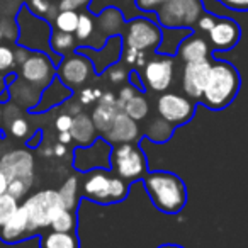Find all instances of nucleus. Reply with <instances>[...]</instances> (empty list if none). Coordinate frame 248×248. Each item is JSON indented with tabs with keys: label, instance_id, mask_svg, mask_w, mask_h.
Returning <instances> with one entry per match:
<instances>
[{
	"label": "nucleus",
	"instance_id": "17",
	"mask_svg": "<svg viewBox=\"0 0 248 248\" xmlns=\"http://www.w3.org/2000/svg\"><path fill=\"white\" fill-rule=\"evenodd\" d=\"M31 228H29V219L26 209L22 206H19V209L16 211V214L0 228V240L5 243H19V241L31 238Z\"/></svg>",
	"mask_w": 248,
	"mask_h": 248
},
{
	"label": "nucleus",
	"instance_id": "3",
	"mask_svg": "<svg viewBox=\"0 0 248 248\" xmlns=\"http://www.w3.org/2000/svg\"><path fill=\"white\" fill-rule=\"evenodd\" d=\"M128 192L129 184L117 175H109L106 170H95L83 182V196L99 204L121 202Z\"/></svg>",
	"mask_w": 248,
	"mask_h": 248
},
{
	"label": "nucleus",
	"instance_id": "9",
	"mask_svg": "<svg viewBox=\"0 0 248 248\" xmlns=\"http://www.w3.org/2000/svg\"><path fill=\"white\" fill-rule=\"evenodd\" d=\"M156 110H158V116L167 123H170L172 126H180L192 119L196 106L189 97L175 92H165L158 97Z\"/></svg>",
	"mask_w": 248,
	"mask_h": 248
},
{
	"label": "nucleus",
	"instance_id": "12",
	"mask_svg": "<svg viewBox=\"0 0 248 248\" xmlns=\"http://www.w3.org/2000/svg\"><path fill=\"white\" fill-rule=\"evenodd\" d=\"M0 170L5 173L7 180H28L32 182L34 177V160L26 150H14L0 158Z\"/></svg>",
	"mask_w": 248,
	"mask_h": 248
},
{
	"label": "nucleus",
	"instance_id": "45",
	"mask_svg": "<svg viewBox=\"0 0 248 248\" xmlns=\"http://www.w3.org/2000/svg\"><path fill=\"white\" fill-rule=\"evenodd\" d=\"M158 248H184V247H179V245H160Z\"/></svg>",
	"mask_w": 248,
	"mask_h": 248
},
{
	"label": "nucleus",
	"instance_id": "21",
	"mask_svg": "<svg viewBox=\"0 0 248 248\" xmlns=\"http://www.w3.org/2000/svg\"><path fill=\"white\" fill-rule=\"evenodd\" d=\"M68 87L63 85L60 80H56V82H51L48 87L45 89V92H43V97H41V102L43 106H38L36 107V110H45V109H49V107L56 106V104L63 102V100L68 97Z\"/></svg>",
	"mask_w": 248,
	"mask_h": 248
},
{
	"label": "nucleus",
	"instance_id": "11",
	"mask_svg": "<svg viewBox=\"0 0 248 248\" xmlns=\"http://www.w3.org/2000/svg\"><path fill=\"white\" fill-rule=\"evenodd\" d=\"M92 60L83 56L82 53H75L72 56H66L62 62L60 68L56 70V75H58V80L68 89H75V87H80L90 78L92 75Z\"/></svg>",
	"mask_w": 248,
	"mask_h": 248
},
{
	"label": "nucleus",
	"instance_id": "2",
	"mask_svg": "<svg viewBox=\"0 0 248 248\" xmlns=\"http://www.w3.org/2000/svg\"><path fill=\"white\" fill-rule=\"evenodd\" d=\"M240 90V73L231 63L216 62L211 63L209 78L201 97V102L213 110L228 107Z\"/></svg>",
	"mask_w": 248,
	"mask_h": 248
},
{
	"label": "nucleus",
	"instance_id": "10",
	"mask_svg": "<svg viewBox=\"0 0 248 248\" xmlns=\"http://www.w3.org/2000/svg\"><path fill=\"white\" fill-rule=\"evenodd\" d=\"M175 65L170 56H156L148 60L143 66V73H140L143 85L152 92H165L173 82Z\"/></svg>",
	"mask_w": 248,
	"mask_h": 248
},
{
	"label": "nucleus",
	"instance_id": "7",
	"mask_svg": "<svg viewBox=\"0 0 248 248\" xmlns=\"http://www.w3.org/2000/svg\"><path fill=\"white\" fill-rule=\"evenodd\" d=\"M162 39L163 34L160 26L146 17H136L126 26V48L146 53L150 49H158Z\"/></svg>",
	"mask_w": 248,
	"mask_h": 248
},
{
	"label": "nucleus",
	"instance_id": "31",
	"mask_svg": "<svg viewBox=\"0 0 248 248\" xmlns=\"http://www.w3.org/2000/svg\"><path fill=\"white\" fill-rule=\"evenodd\" d=\"M16 65V56L9 46H0V72H7Z\"/></svg>",
	"mask_w": 248,
	"mask_h": 248
},
{
	"label": "nucleus",
	"instance_id": "44",
	"mask_svg": "<svg viewBox=\"0 0 248 248\" xmlns=\"http://www.w3.org/2000/svg\"><path fill=\"white\" fill-rule=\"evenodd\" d=\"M66 145H62V143H58V145L53 148V153H55L56 156H63L66 153V148H65Z\"/></svg>",
	"mask_w": 248,
	"mask_h": 248
},
{
	"label": "nucleus",
	"instance_id": "36",
	"mask_svg": "<svg viewBox=\"0 0 248 248\" xmlns=\"http://www.w3.org/2000/svg\"><path fill=\"white\" fill-rule=\"evenodd\" d=\"M72 124H73V116L72 114H60L55 121V128L58 129V133L63 131H70L72 129Z\"/></svg>",
	"mask_w": 248,
	"mask_h": 248
},
{
	"label": "nucleus",
	"instance_id": "28",
	"mask_svg": "<svg viewBox=\"0 0 248 248\" xmlns=\"http://www.w3.org/2000/svg\"><path fill=\"white\" fill-rule=\"evenodd\" d=\"M17 209H19V201L16 197H12L7 192L0 196V228L14 216Z\"/></svg>",
	"mask_w": 248,
	"mask_h": 248
},
{
	"label": "nucleus",
	"instance_id": "23",
	"mask_svg": "<svg viewBox=\"0 0 248 248\" xmlns=\"http://www.w3.org/2000/svg\"><path fill=\"white\" fill-rule=\"evenodd\" d=\"M123 110L128 114L131 119L141 121V119H145V117L148 116L150 104H148V100H146L145 95H140V93H136V95H133L131 99H128L126 102L123 104Z\"/></svg>",
	"mask_w": 248,
	"mask_h": 248
},
{
	"label": "nucleus",
	"instance_id": "24",
	"mask_svg": "<svg viewBox=\"0 0 248 248\" xmlns=\"http://www.w3.org/2000/svg\"><path fill=\"white\" fill-rule=\"evenodd\" d=\"M49 46L55 53L58 55H68L70 51L75 49V38L70 32H63L56 29L55 32H51V38H49Z\"/></svg>",
	"mask_w": 248,
	"mask_h": 248
},
{
	"label": "nucleus",
	"instance_id": "19",
	"mask_svg": "<svg viewBox=\"0 0 248 248\" xmlns=\"http://www.w3.org/2000/svg\"><path fill=\"white\" fill-rule=\"evenodd\" d=\"M70 133H72L73 141H77L82 146H90V145H93V141H95V138H97V133L99 131H97V128L93 126L92 117L80 112L73 117V124H72Z\"/></svg>",
	"mask_w": 248,
	"mask_h": 248
},
{
	"label": "nucleus",
	"instance_id": "20",
	"mask_svg": "<svg viewBox=\"0 0 248 248\" xmlns=\"http://www.w3.org/2000/svg\"><path fill=\"white\" fill-rule=\"evenodd\" d=\"M41 248H80L78 236L75 233H60V231H49L43 234L39 240Z\"/></svg>",
	"mask_w": 248,
	"mask_h": 248
},
{
	"label": "nucleus",
	"instance_id": "30",
	"mask_svg": "<svg viewBox=\"0 0 248 248\" xmlns=\"http://www.w3.org/2000/svg\"><path fill=\"white\" fill-rule=\"evenodd\" d=\"M31 186L32 182H28V180H11L7 187V194H11L12 197H16L19 201L21 197H24L29 192Z\"/></svg>",
	"mask_w": 248,
	"mask_h": 248
},
{
	"label": "nucleus",
	"instance_id": "1",
	"mask_svg": "<svg viewBox=\"0 0 248 248\" xmlns=\"http://www.w3.org/2000/svg\"><path fill=\"white\" fill-rule=\"evenodd\" d=\"M145 189L156 209L177 214L187 202V189L179 175L170 172H150L143 177Z\"/></svg>",
	"mask_w": 248,
	"mask_h": 248
},
{
	"label": "nucleus",
	"instance_id": "42",
	"mask_svg": "<svg viewBox=\"0 0 248 248\" xmlns=\"http://www.w3.org/2000/svg\"><path fill=\"white\" fill-rule=\"evenodd\" d=\"M7 187H9V180H7V177H5V173L0 170V196L7 192Z\"/></svg>",
	"mask_w": 248,
	"mask_h": 248
},
{
	"label": "nucleus",
	"instance_id": "18",
	"mask_svg": "<svg viewBox=\"0 0 248 248\" xmlns=\"http://www.w3.org/2000/svg\"><path fill=\"white\" fill-rule=\"evenodd\" d=\"M177 55L184 60V63L202 62L209 58V45L204 38L190 34L184 38L177 46Z\"/></svg>",
	"mask_w": 248,
	"mask_h": 248
},
{
	"label": "nucleus",
	"instance_id": "29",
	"mask_svg": "<svg viewBox=\"0 0 248 248\" xmlns=\"http://www.w3.org/2000/svg\"><path fill=\"white\" fill-rule=\"evenodd\" d=\"M93 19L89 14H80L78 16V26L75 29V38L78 41H87L90 36L93 34Z\"/></svg>",
	"mask_w": 248,
	"mask_h": 248
},
{
	"label": "nucleus",
	"instance_id": "41",
	"mask_svg": "<svg viewBox=\"0 0 248 248\" xmlns=\"http://www.w3.org/2000/svg\"><path fill=\"white\" fill-rule=\"evenodd\" d=\"M136 90H135V85H126V87H123L121 89V92H119V97H117V100L121 102V106H123L124 102L128 99H131L133 95H136Z\"/></svg>",
	"mask_w": 248,
	"mask_h": 248
},
{
	"label": "nucleus",
	"instance_id": "8",
	"mask_svg": "<svg viewBox=\"0 0 248 248\" xmlns=\"http://www.w3.org/2000/svg\"><path fill=\"white\" fill-rule=\"evenodd\" d=\"M19 66H21L19 77L31 87H36L38 90H45L55 80V63L51 62L48 55L41 51H29L28 58Z\"/></svg>",
	"mask_w": 248,
	"mask_h": 248
},
{
	"label": "nucleus",
	"instance_id": "26",
	"mask_svg": "<svg viewBox=\"0 0 248 248\" xmlns=\"http://www.w3.org/2000/svg\"><path fill=\"white\" fill-rule=\"evenodd\" d=\"M60 199H62L65 209L75 211L77 201H78V182L75 177H70L65 184L62 186V189L58 190Z\"/></svg>",
	"mask_w": 248,
	"mask_h": 248
},
{
	"label": "nucleus",
	"instance_id": "34",
	"mask_svg": "<svg viewBox=\"0 0 248 248\" xmlns=\"http://www.w3.org/2000/svg\"><path fill=\"white\" fill-rule=\"evenodd\" d=\"M165 2L167 0H135L136 7L143 12H156V9L165 4Z\"/></svg>",
	"mask_w": 248,
	"mask_h": 248
},
{
	"label": "nucleus",
	"instance_id": "13",
	"mask_svg": "<svg viewBox=\"0 0 248 248\" xmlns=\"http://www.w3.org/2000/svg\"><path fill=\"white\" fill-rule=\"evenodd\" d=\"M211 72V62L202 60V62H190L186 63L182 70V89L186 92V97L190 100H201L206 89L207 78Z\"/></svg>",
	"mask_w": 248,
	"mask_h": 248
},
{
	"label": "nucleus",
	"instance_id": "4",
	"mask_svg": "<svg viewBox=\"0 0 248 248\" xmlns=\"http://www.w3.org/2000/svg\"><path fill=\"white\" fill-rule=\"evenodd\" d=\"M204 14L201 0H167L156 9L160 26L167 29H189L194 28Z\"/></svg>",
	"mask_w": 248,
	"mask_h": 248
},
{
	"label": "nucleus",
	"instance_id": "43",
	"mask_svg": "<svg viewBox=\"0 0 248 248\" xmlns=\"http://www.w3.org/2000/svg\"><path fill=\"white\" fill-rule=\"evenodd\" d=\"M58 141L62 143V145H68V143H72V141H73L72 133H70V131H63V133H60Z\"/></svg>",
	"mask_w": 248,
	"mask_h": 248
},
{
	"label": "nucleus",
	"instance_id": "25",
	"mask_svg": "<svg viewBox=\"0 0 248 248\" xmlns=\"http://www.w3.org/2000/svg\"><path fill=\"white\" fill-rule=\"evenodd\" d=\"M49 228H51L53 231H60V233H75V230H77L75 213L70 209H62L53 217Z\"/></svg>",
	"mask_w": 248,
	"mask_h": 248
},
{
	"label": "nucleus",
	"instance_id": "46",
	"mask_svg": "<svg viewBox=\"0 0 248 248\" xmlns=\"http://www.w3.org/2000/svg\"><path fill=\"white\" fill-rule=\"evenodd\" d=\"M4 87H5V85H4V82H2V80H0V92H2V90H4Z\"/></svg>",
	"mask_w": 248,
	"mask_h": 248
},
{
	"label": "nucleus",
	"instance_id": "15",
	"mask_svg": "<svg viewBox=\"0 0 248 248\" xmlns=\"http://www.w3.org/2000/svg\"><path fill=\"white\" fill-rule=\"evenodd\" d=\"M209 41L214 46V49H219V51H228V49L234 48L240 41V26L233 19H217L216 24L213 26L209 32Z\"/></svg>",
	"mask_w": 248,
	"mask_h": 248
},
{
	"label": "nucleus",
	"instance_id": "16",
	"mask_svg": "<svg viewBox=\"0 0 248 248\" xmlns=\"http://www.w3.org/2000/svg\"><path fill=\"white\" fill-rule=\"evenodd\" d=\"M121 110H123V106L117 100V97H114V93L107 92L100 95L99 104L95 106L92 116H90L93 121V126H95L100 135H104L110 128V124L114 123V119H116V116Z\"/></svg>",
	"mask_w": 248,
	"mask_h": 248
},
{
	"label": "nucleus",
	"instance_id": "40",
	"mask_svg": "<svg viewBox=\"0 0 248 248\" xmlns=\"http://www.w3.org/2000/svg\"><path fill=\"white\" fill-rule=\"evenodd\" d=\"M109 80L114 83H121L126 77H128V73H126V70L121 68V66H112V68H109Z\"/></svg>",
	"mask_w": 248,
	"mask_h": 248
},
{
	"label": "nucleus",
	"instance_id": "6",
	"mask_svg": "<svg viewBox=\"0 0 248 248\" xmlns=\"http://www.w3.org/2000/svg\"><path fill=\"white\" fill-rule=\"evenodd\" d=\"M22 207L28 214L29 228H31L32 234H36L43 228H49L53 217L62 209H65L58 190H41V192L28 197Z\"/></svg>",
	"mask_w": 248,
	"mask_h": 248
},
{
	"label": "nucleus",
	"instance_id": "39",
	"mask_svg": "<svg viewBox=\"0 0 248 248\" xmlns=\"http://www.w3.org/2000/svg\"><path fill=\"white\" fill-rule=\"evenodd\" d=\"M90 0H60V11H78Z\"/></svg>",
	"mask_w": 248,
	"mask_h": 248
},
{
	"label": "nucleus",
	"instance_id": "33",
	"mask_svg": "<svg viewBox=\"0 0 248 248\" xmlns=\"http://www.w3.org/2000/svg\"><path fill=\"white\" fill-rule=\"evenodd\" d=\"M102 92L99 89H93V87H85V89L80 90V104L87 106V104H92L93 100H99Z\"/></svg>",
	"mask_w": 248,
	"mask_h": 248
},
{
	"label": "nucleus",
	"instance_id": "5",
	"mask_svg": "<svg viewBox=\"0 0 248 248\" xmlns=\"http://www.w3.org/2000/svg\"><path fill=\"white\" fill-rule=\"evenodd\" d=\"M110 165L117 177L128 184L148 173L146 156L136 143H121L110 152Z\"/></svg>",
	"mask_w": 248,
	"mask_h": 248
},
{
	"label": "nucleus",
	"instance_id": "14",
	"mask_svg": "<svg viewBox=\"0 0 248 248\" xmlns=\"http://www.w3.org/2000/svg\"><path fill=\"white\" fill-rule=\"evenodd\" d=\"M104 140L110 145H121V143H135L140 136L138 121L131 119L128 114L121 110L116 116L110 128L104 133Z\"/></svg>",
	"mask_w": 248,
	"mask_h": 248
},
{
	"label": "nucleus",
	"instance_id": "37",
	"mask_svg": "<svg viewBox=\"0 0 248 248\" xmlns=\"http://www.w3.org/2000/svg\"><path fill=\"white\" fill-rule=\"evenodd\" d=\"M216 21H217L216 16L206 14V12H204V14L199 17V21H197V28H199L201 31H204V32H209L211 29H213V26L216 24Z\"/></svg>",
	"mask_w": 248,
	"mask_h": 248
},
{
	"label": "nucleus",
	"instance_id": "32",
	"mask_svg": "<svg viewBox=\"0 0 248 248\" xmlns=\"http://www.w3.org/2000/svg\"><path fill=\"white\" fill-rule=\"evenodd\" d=\"M29 131V124L26 119H22V117H17V119L12 121L11 124V135L16 136V138H24L26 135H28Z\"/></svg>",
	"mask_w": 248,
	"mask_h": 248
},
{
	"label": "nucleus",
	"instance_id": "35",
	"mask_svg": "<svg viewBox=\"0 0 248 248\" xmlns=\"http://www.w3.org/2000/svg\"><path fill=\"white\" fill-rule=\"evenodd\" d=\"M29 9L36 16H46L51 11V4H49V0H31L29 2Z\"/></svg>",
	"mask_w": 248,
	"mask_h": 248
},
{
	"label": "nucleus",
	"instance_id": "22",
	"mask_svg": "<svg viewBox=\"0 0 248 248\" xmlns=\"http://www.w3.org/2000/svg\"><path fill=\"white\" fill-rule=\"evenodd\" d=\"M146 138L153 143H165L170 140V136L173 135V126L170 123H167L165 119L158 117V119H153L152 123L146 126L145 131Z\"/></svg>",
	"mask_w": 248,
	"mask_h": 248
},
{
	"label": "nucleus",
	"instance_id": "38",
	"mask_svg": "<svg viewBox=\"0 0 248 248\" xmlns=\"http://www.w3.org/2000/svg\"><path fill=\"white\" fill-rule=\"evenodd\" d=\"M226 9L236 12H248V0H219Z\"/></svg>",
	"mask_w": 248,
	"mask_h": 248
},
{
	"label": "nucleus",
	"instance_id": "27",
	"mask_svg": "<svg viewBox=\"0 0 248 248\" xmlns=\"http://www.w3.org/2000/svg\"><path fill=\"white\" fill-rule=\"evenodd\" d=\"M78 16L80 14L77 11H60L55 16V28L58 31L75 34V29L78 26Z\"/></svg>",
	"mask_w": 248,
	"mask_h": 248
}]
</instances>
